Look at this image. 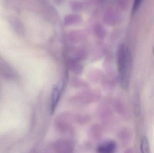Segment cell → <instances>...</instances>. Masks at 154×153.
<instances>
[{
    "instance_id": "cell-1",
    "label": "cell",
    "mask_w": 154,
    "mask_h": 153,
    "mask_svg": "<svg viewBox=\"0 0 154 153\" xmlns=\"http://www.w3.org/2000/svg\"><path fill=\"white\" fill-rule=\"evenodd\" d=\"M132 62L129 49L125 44H121L118 50L117 64L120 84L124 89H127L129 85Z\"/></svg>"
},
{
    "instance_id": "cell-6",
    "label": "cell",
    "mask_w": 154,
    "mask_h": 153,
    "mask_svg": "<svg viewBox=\"0 0 154 153\" xmlns=\"http://www.w3.org/2000/svg\"><path fill=\"white\" fill-rule=\"evenodd\" d=\"M153 53L154 54V46L153 47Z\"/></svg>"
},
{
    "instance_id": "cell-2",
    "label": "cell",
    "mask_w": 154,
    "mask_h": 153,
    "mask_svg": "<svg viewBox=\"0 0 154 153\" xmlns=\"http://www.w3.org/2000/svg\"><path fill=\"white\" fill-rule=\"evenodd\" d=\"M63 90V84H57L55 85L52 89L51 101V113L53 114L55 112L59 101L60 99Z\"/></svg>"
},
{
    "instance_id": "cell-3",
    "label": "cell",
    "mask_w": 154,
    "mask_h": 153,
    "mask_svg": "<svg viewBox=\"0 0 154 153\" xmlns=\"http://www.w3.org/2000/svg\"><path fill=\"white\" fill-rule=\"evenodd\" d=\"M116 149V144L113 141H108L100 145L97 149L98 152L111 153Z\"/></svg>"
},
{
    "instance_id": "cell-4",
    "label": "cell",
    "mask_w": 154,
    "mask_h": 153,
    "mask_svg": "<svg viewBox=\"0 0 154 153\" xmlns=\"http://www.w3.org/2000/svg\"><path fill=\"white\" fill-rule=\"evenodd\" d=\"M141 150L143 153H150V145L147 137H143L141 140Z\"/></svg>"
},
{
    "instance_id": "cell-5",
    "label": "cell",
    "mask_w": 154,
    "mask_h": 153,
    "mask_svg": "<svg viewBox=\"0 0 154 153\" xmlns=\"http://www.w3.org/2000/svg\"><path fill=\"white\" fill-rule=\"evenodd\" d=\"M143 0H134L132 13L133 14H135L138 11L143 3Z\"/></svg>"
}]
</instances>
